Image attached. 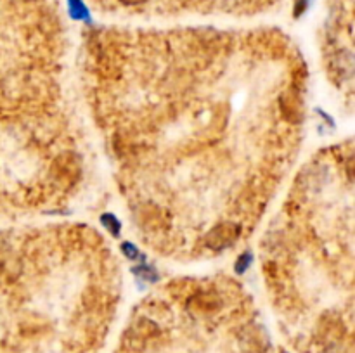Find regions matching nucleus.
<instances>
[{"instance_id": "nucleus-3", "label": "nucleus", "mask_w": 355, "mask_h": 353, "mask_svg": "<svg viewBox=\"0 0 355 353\" xmlns=\"http://www.w3.org/2000/svg\"><path fill=\"white\" fill-rule=\"evenodd\" d=\"M121 2H125V4H139L143 0H121Z\"/></svg>"}, {"instance_id": "nucleus-2", "label": "nucleus", "mask_w": 355, "mask_h": 353, "mask_svg": "<svg viewBox=\"0 0 355 353\" xmlns=\"http://www.w3.org/2000/svg\"><path fill=\"white\" fill-rule=\"evenodd\" d=\"M113 353H274L248 293L228 277L172 280L128 317Z\"/></svg>"}, {"instance_id": "nucleus-1", "label": "nucleus", "mask_w": 355, "mask_h": 353, "mask_svg": "<svg viewBox=\"0 0 355 353\" xmlns=\"http://www.w3.org/2000/svg\"><path fill=\"white\" fill-rule=\"evenodd\" d=\"M189 42L191 54L147 56L137 59L118 51H88L84 59L85 80L88 84V99L94 108L95 125L99 127L104 151L114 167L118 187L128 199L130 211L144 203L158 184L151 199L132 213V219L149 208L161 189L175 194L177 204L189 208L195 219L198 206L201 219L203 256H219L238 246L234 237L220 229L213 211L212 191H229L246 226L253 230L260 215L252 208L238 187L245 191L260 211L267 210V196L255 186L243 180L239 165L246 163L274 186H281L284 171L245 153L246 146L264 151L272 156L293 163L300 138L278 135L245 134L246 132H271V134L302 135L307 108V88H297L274 101H258L272 97L295 85L307 84V77L286 82L265 94H245L246 82L234 90L241 80H231L236 69L234 59L212 51L213 37H195ZM255 184L274 196L271 189L243 170ZM165 201V199H163ZM173 201L172 208L175 206ZM163 206V204H161ZM160 206V211H161ZM160 211L158 226L160 227ZM195 256H196V229Z\"/></svg>"}]
</instances>
